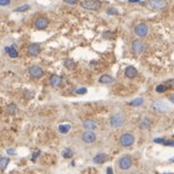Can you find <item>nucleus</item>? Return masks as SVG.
Segmentation results:
<instances>
[{
    "mask_svg": "<svg viewBox=\"0 0 174 174\" xmlns=\"http://www.w3.org/2000/svg\"><path fill=\"white\" fill-rule=\"evenodd\" d=\"M79 4L84 10L89 11H96L101 7V2L99 0H82Z\"/></svg>",
    "mask_w": 174,
    "mask_h": 174,
    "instance_id": "1",
    "label": "nucleus"
},
{
    "mask_svg": "<svg viewBox=\"0 0 174 174\" xmlns=\"http://www.w3.org/2000/svg\"><path fill=\"white\" fill-rule=\"evenodd\" d=\"M117 166L120 171H128L131 166H133V161H131V157L129 155H124L122 156L118 161H117Z\"/></svg>",
    "mask_w": 174,
    "mask_h": 174,
    "instance_id": "2",
    "label": "nucleus"
},
{
    "mask_svg": "<svg viewBox=\"0 0 174 174\" xmlns=\"http://www.w3.org/2000/svg\"><path fill=\"white\" fill-rule=\"evenodd\" d=\"M134 141H135V138L131 133H124L119 138V144L123 147H130L134 144Z\"/></svg>",
    "mask_w": 174,
    "mask_h": 174,
    "instance_id": "3",
    "label": "nucleus"
},
{
    "mask_svg": "<svg viewBox=\"0 0 174 174\" xmlns=\"http://www.w3.org/2000/svg\"><path fill=\"white\" fill-rule=\"evenodd\" d=\"M146 6L151 10H163L167 6L166 0H146Z\"/></svg>",
    "mask_w": 174,
    "mask_h": 174,
    "instance_id": "4",
    "label": "nucleus"
},
{
    "mask_svg": "<svg viewBox=\"0 0 174 174\" xmlns=\"http://www.w3.org/2000/svg\"><path fill=\"white\" fill-rule=\"evenodd\" d=\"M130 49L134 54H143L146 49V44L141 40H134L130 45Z\"/></svg>",
    "mask_w": 174,
    "mask_h": 174,
    "instance_id": "5",
    "label": "nucleus"
},
{
    "mask_svg": "<svg viewBox=\"0 0 174 174\" xmlns=\"http://www.w3.org/2000/svg\"><path fill=\"white\" fill-rule=\"evenodd\" d=\"M134 32H135V34H136L138 37L144 38V37H146V35L149 34V27H147V24H145V23H138V24L135 26V28H134Z\"/></svg>",
    "mask_w": 174,
    "mask_h": 174,
    "instance_id": "6",
    "label": "nucleus"
},
{
    "mask_svg": "<svg viewBox=\"0 0 174 174\" xmlns=\"http://www.w3.org/2000/svg\"><path fill=\"white\" fill-rule=\"evenodd\" d=\"M123 123H124V116L120 113L113 115L110 119V124L112 128H120L123 125Z\"/></svg>",
    "mask_w": 174,
    "mask_h": 174,
    "instance_id": "7",
    "label": "nucleus"
},
{
    "mask_svg": "<svg viewBox=\"0 0 174 174\" xmlns=\"http://www.w3.org/2000/svg\"><path fill=\"white\" fill-rule=\"evenodd\" d=\"M48 24H49V21H48V18H45V17H38V18L35 20V22H34L35 28H37V29H40V31L46 29V28H48Z\"/></svg>",
    "mask_w": 174,
    "mask_h": 174,
    "instance_id": "8",
    "label": "nucleus"
},
{
    "mask_svg": "<svg viewBox=\"0 0 174 174\" xmlns=\"http://www.w3.org/2000/svg\"><path fill=\"white\" fill-rule=\"evenodd\" d=\"M40 51H42L40 45H39V44H37V43L31 44V45L28 46V49H27V53H28V55H29V56H37V55H39V54H40Z\"/></svg>",
    "mask_w": 174,
    "mask_h": 174,
    "instance_id": "9",
    "label": "nucleus"
},
{
    "mask_svg": "<svg viewBox=\"0 0 174 174\" xmlns=\"http://www.w3.org/2000/svg\"><path fill=\"white\" fill-rule=\"evenodd\" d=\"M82 139H83V141H84V143H87V144H91V143H94V141L96 140V135H95L91 130H87V131H84V133H83Z\"/></svg>",
    "mask_w": 174,
    "mask_h": 174,
    "instance_id": "10",
    "label": "nucleus"
},
{
    "mask_svg": "<svg viewBox=\"0 0 174 174\" xmlns=\"http://www.w3.org/2000/svg\"><path fill=\"white\" fill-rule=\"evenodd\" d=\"M29 74L33 78H42L43 74H44V72H43V69L39 66H33V67L29 68Z\"/></svg>",
    "mask_w": 174,
    "mask_h": 174,
    "instance_id": "11",
    "label": "nucleus"
},
{
    "mask_svg": "<svg viewBox=\"0 0 174 174\" xmlns=\"http://www.w3.org/2000/svg\"><path fill=\"white\" fill-rule=\"evenodd\" d=\"M136 74H138V69H136L134 66H128V67H125V69H124V76H125L127 78H135Z\"/></svg>",
    "mask_w": 174,
    "mask_h": 174,
    "instance_id": "12",
    "label": "nucleus"
},
{
    "mask_svg": "<svg viewBox=\"0 0 174 174\" xmlns=\"http://www.w3.org/2000/svg\"><path fill=\"white\" fill-rule=\"evenodd\" d=\"M83 127H84L85 130H94V129L98 128V124L91 119H87V120L83 122Z\"/></svg>",
    "mask_w": 174,
    "mask_h": 174,
    "instance_id": "13",
    "label": "nucleus"
},
{
    "mask_svg": "<svg viewBox=\"0 0 174 174\" xmlns=\"http://www.w3.org/2000/svg\"><path fill=\"white\" fill-rule=\"evenodd\" d=\"M107 155L106 154H99V155H96L94 158H93V161L95 162V163H98V165H102V163H105L106 161H107Z\"/></svg>",
    "mask_w": 174,
    "mask_h": 174,
    "instance_id": "14",
    "label": "nucleus"
},
{
    "mask_svg": "<svg viewBox=\"0 0 174 174\" xmlns=\"http://www.w3.org/2000/svg\"><path fill=\"white\" fill-rule=\"evenodd\" d=\"M151 106H152L154 110H157V111H167V110H168V106H167L166 104L161 102V101H156V102H154Z\"/></svg>",
    "mask_w": 174,
    "mask_h": 174,
    "instance_id": "15",
    "label": "nucleus"
},
{
    "mask_svg": "<svg viewBox=\"0 0 174 174\" xmlns=\"http://www.w3.org/2000/svg\"><path fill=\"white\" fill-rule=\"evenodd\" d=\"M150 127H151V120L147 118V117H145V118H143L140 122H139V128L140 129H150Z\"/></svg>",
    "mask_w": 174,
    "mask_h": 174,
    "instance_id": "16",
    "label": "nucleus"
},
{
    "mask_svg": "<svg viewBox=\"0 0 174 174\" xmlns=\"http://www.w3.org/2000/svg\"><path fill=\"white\" fill-rule=\"evenodd\" d=\"M61 77L57 76V74H53L51 76V78H50V84H51V87H54V88H57L61 85Z\"/></svg>",
    "mask_w": 174,
    "mask_h": 174,
    "instance_id": "17",
    "label": "nucleus"
},
{
    "mask_svg": "<svg viewBox=\"0 0 174 174\" xmlns=\"http://www.w3.org/2000/svg\"><path fill=\"white\" fill-rule=\"evenodd\" d=\"M99 82H100V83H102V84H110V83H112V82H113V78H112L111 76H109V74H104V76H101V77H100Z\"/></svg>",
    "mask_w": 174,
    "mask_h": 174,
    "instance_id": "18",
    "label": "nucleus"
},
{
    "mask_svg": "<svg viewBox=\"0 0 174 174\" xmlns=\"http://www.w3.org/2000/svg\"><path fill=\"white\" fill-rule=\"evenodd\" d=\"M6 53L9 54V56H11V57H17L18 56V53L16 51V49L13 48V46H7L6 48Z\"/></svg>",
    "mask_w": 174,
    "mask_h": 174,
    "instance_id": "19",
    "label": "nucleus"
},
{
    "mask_svg": "<svg viewBox=\"0 0 174 174\" xmlns=\"http://www.w3.org/2000/svg\"><path fill=\"white\" fill-rule=\"evenodd\" d=\"M65 66L68 68V69H74L76 68V62L73 58H67L65 61Z\"/></svg>",
    "mask_w": 174,
    "mask_h": 174,
    "instance_id": "20",
    "label": "nucleus"
},
{
    "mask_svg": "<svg viewBox=\"0 0 174 174\" xmlns=\"http://www.w3.org/2000/svg\"><path fill=\"white\" fill-rule=\"evenodd\" d=\"M69 129H71V125H69V124H61V125L58 127V130H60V133H62V134L68 133Z\"/></svg>",
    "mask_w": 174,
    "mask_h": 174,
    "instance_id": "21",
    "label": "nucleus"
},
{
    "mask_svg": "<svg viewBox=\"0 0 174 174\" xmlns=\"http://www.w3.org/2000/svg\"><path fill=\"white\" fill-rule=\"evenodd\" d=\"M144 104V100H143V98H138V99H135V100H133L131 102H130V105L131 106H135V107H138V106H141Z\"/></svg>",
    "mask_w": 174,
    "mask_h": 174,
    "instance_id": "22",
    "label": "nucleus"
},
{
    "mask_svg": "<svg viewBox=\"0 0 174 174\" xmlns=\"http://www.w3.org/2000/svg\"><path fill=\"white\" fill-rule=\"evenodd\" d=\"M102 37H104L105 39H107V40H113V39H115V34H113L112 32H105V33L102 34Z\"/></svg>",
    "mask_w": 174,
    "mask_h": 174,
    "instance_id": "23",
    "label": "nucleus"
},
{
    "mask_svg": "<svg viewBox=\"0 0 174 174\" xmlns=\"http://www.w3.org/2000/svg\"><path fill=\"white\" fill-rule=\"evenodd\" d=\"M167 89H168L167 84H160V85H157L156 91H157V93H163V91H166Z\"/></svg>",
    "mask_w": 174,
    "mask_h": 174,
    "instance_id": "24",
    "label": "nucleus"
},
{
    "mask_svg": "<svg viewBox=\"0 0 174 174\" xmlns=\"http://www.w3.org/2000/svg\"><path fill=\"white\" fill-rule=\"evenodd\" d=\"M62 156H63V157H66V158H71V157L73 156V152H72V150H71V149H66V150L62 152Z\"/></svg>",
    "mask_w": 174,
    "mask_h": 174,
    "instance_id": "25",
    "label": "nucleus"
},
{
    "mask_svg": "<svg viewBox=\"0 0 174 174\" xmlns=\"http://www.w3.org/2000/svg\"><path fill=\"white\" fill-rule=\"evenodd\" d=\"M7 165H9V158H0V168L1 169H5Z\"/></svg>",
    "mask_w": 174,
    "mask_h": 174,
    "instance_id": "26",
    "label": "nucleus"
},
{
    "mask_svg": "<svg viewBox=\"0 0 174 174\" xmlns=\"http://www.w3.org/2000/svg\"><path fill=\"white\" fill-rule=\"evenodd\" d=\"M7 111H9L10 115H15V112H16V105H15V104H10Z\"/></svg>",
    "mask_w": 174,
    "mask_h": 174,
    "instance_id": "27",
    "label": "nucleus"
},
{
    "mask_svg": "<svg viewBox=\"0 0 174 174\" xmlns=\"http://www.w3.org/2000/svg\"><path fill=\"white\" fill-rule=\"evenodd\" d=\"M28 9H29V5H23V6H20V7L15 9V11H16V12H24V11L28 10Z\"/></svg>",
    "mask_w": 174,
    "mask_h": 174,
    "instance_id": "28",
    "label": "nucleus"
},
{
    "mask_svg": "<svg viewBox=\"0 0 174 174\" xmlns=\"http://www.w3.org/2000/svg\"><path fill=\"white\" fill-rule=\"evenodd\" d=\"M163 145H165V146H168V147H174V140H166V139H165Z\"/></svg>",
    "mask_w": 174,
    "mask_h": 174,
    "instance_id": "29",
    "label": "nucleus"
},
{
    "mask_svg": "<svg viewBox=\"0 0 174 174\" xmlns=\"http://www.w3.org/2000/svg\"><path fill=\"white\" fill-rule=\"evenodd\" d=\"M107 13L109 15H117L118 11H117V9H115V7H109L107 9Z\"/></svg>",
    "mask_w": 174,
    "mask_h": 174,
    "instance_id": "30",
    "label": "nucleus"
},
{
    "mask_svg": "<svg viewBox=\"0 0 174 174\" xmlns=\"http://www.w3.org/2000/svg\"><path fill=\"white\" fill-rule=\"evenodd\" d=\"M76 93H77V94H79V95H83V94H85V93H87V88L77 89V90H76Z\"/></svg>",
    "mask_w": 174,
    "mask_h": 174,
    "instance_id": "31",
    "label": "nucleus"
},
{
    "mask_svg": "<svg viewBox=\"0 0 174 174\" xmlns=\"http://www.w3.org/2000/svg\"><path fill=\"white\" fill-rule=\"evenodd\" d=\"M10 0H0V5L1 6H7V5H10Z\"/></svg>",
    "mask_w": 174,
    "mask_h": 174,
    "instance_id": "32",
    "label": "nucleus"
},
{
    "mask_svg": "<svg viewBox=\"0 0 174 174\" xmlns=\"http://www.w3.org/2000/svg\"><path fill=\"white\" fill-rule=\"evenodd\" d=\"M154 141H155V143H157V144H163L165 139H163V138H158V139H155Z\"/></svg>",
    "mask_w": 174,
    "mask_h": 174,
    "instance_id": "33",
    "label": "nucleus"
},
{
    "mask_svg": "<svg viewBox=\"0 0 174 174\" xmlns=\"http://www.w3.org/2000/svg\"><path fill=\"white\" fill-rule=\"evenodd\" d=\"M65 2H67V4H77V0H63Z\"/></svg>",
    "mask_w": 174,
    "mask_h": 174,
    "instance_id": "34",
    "label": "nucleus"
},
{
    "mask_svg": "<svg viewBox=\"0 0 174 174\" xmlns=\"http://www.w3.org/2000/svg\"><path fill=\"white\" fill-rule=\"evenodd\" d=\"M169 101H171L172 104H174V94H172V95H169Z\"/></svg>",
    "mask_w": 174,
    "mask_h": 174,
    "instance_id": "35",
    "label": "nucleus"
},
{
    "mask_svg": "<svg viewBox=\"0 0 174 174\" xmlns=\"http://www.w3.org/2000/svg\"><path fill=\"white\" fill-rule=\"evenodd\" d=\"M7 154H9V155H13V154H15V150H7Z\"/></svg>",
    "mask_w": 174,
    "mask_h": 174,
    "instance_id": "36",
    "label": "nucleus"
},
{
    "mask_svg": "<svg viewBox=\"0 0 174 174\" xmlns=\"http://www.w3.org/2000/svg\"><path fill=\"white\" fill-rule=\"evenodd\" d=\"M38 155H39V152H35V154L33 155V158H32V160H33V161H35V158H37V156H38Z\"/></svg>",
    "mask_w": 174,
    "mask_h": 174,
    "instance_id": "37",
    "label": "nucleus"
},
{
    "mask_svg": "<svg viewBox=\"0 0 174 174\" xmlns=\"http://www.w3.org/2000/svg\"><path fill=\"white\" fill-rule=\"evenodd\" d=\"M107 174H113L112 173V168H111V167H109V168H107Z\"/></svg>",
    "mask_w": 174,
    "mask_h": 174,
    "instance_id": "38",
    "label": "nucleus"
},
{
    "mask_svg": "<svg viewBox=\"0 0 174 174\" xmlns=\"http://www.w3.org/2000/svg\"><path fill=\"white\" fill-rule=\"evenodd\" d=\"M140 0H129V2H139Z\"/></svg>",
    "mask_w": 174,
    "mask_h": 174,
    "instance_id": "39",
    "label": "nucleus"
},
{
    "mask_svg": "<svg viewBox=\"0 0 174 174\" xmlns=\"http://www.w3.org/2000/svg\"><path fill=\"white\" fill-rule=\"evenodd\" d=\"M171 161H172V162H174V158H172V160H171Z\"/></svg>",
    "mask_w": 174,
    "mask_h": 174,
    "instance_id": "40",
    "label": "nucleus"
},
{
    "mask_svg": "<svg viewBox=\"0 0 174 174\" xmlns=\"http://www.w3.org/2000/svg\"><path fill=\"white\" fill-rule=\"evenodd\" d=\"M168 174H173V173H168Z\"/></svg>",
    "mask_w": 174,
    "mask_h": 174,
    "instance_id": "41",
    "label": "nucleus"
}]
</instances>
